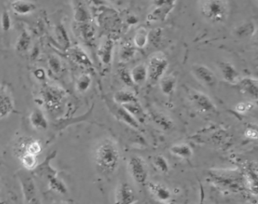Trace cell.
<instances>
[{
  "mask_svg": "<svg viewBox=\"0 0 258 204\" xmlns=\"http://www.w3.org/2000/svg\"><path fill=\"white\" fill-rule=\"evenodd\" d=\"M218 68L221 73L222 77L227 83L230 84L236 85L241 79L240 73L236 68L230 62L222 61L218 62Z\"/></svg>",
  "mask_w": 258,
  "mask_h": 204,
  "instance_id": "cell-12",
  "label": "cell"
},
{
  "mask_svg": "<svg viewBox=\"0 0 258 204\" xmlns=\"http://www.w3.org/2000/svg\"><path fill=\"white\" fill-rule=\"evenodd\" d=\"M71 56L73 61H75L78 65H83V67H86V68H92L93 67L91 61H90L89 57L85 53L84 51L79 47H75L71 51Z\"/></svg>",
  "mask_w": 258,
  "mask_h": 204,
  "instance_id": "cell-29",
  "label": "cell"
},
{
  "mask_svg": "<svg viewBox=\"0 0 258 204\" xmlns=\"http://www.w3.org/2000/svg\"><path fill=\"white\" fill-rule=\"evenodd\" d=\"M65 92L62 89L47 85L42 89V97L49 112H57L65 98Z\"/></svg>",
  "mask_w": 258,
  "mask_h": 204,
  "instance_id": "cell-5",
  "label": "cell"
},
{
  "mask_svg": "<svg viewBox=\"0 0 258 204\" xmlns=\"http://www.w3.org/2000/svg\"><path fill=\"white\" fill-rule=\"evenodd\" d=\"M240 91L244 95L250 98L251 99L257 101L258 95V79L252 76L241 77L239 81L237 83Z\"/></svg>",
  "mask_w": 258,
  "mask_h": 204,
  "instance_id": "cell-11",
  "label": "cell"
},
{
  "mask_svg": "<svg viewBox=\"0 0 258 204\" xmlns=\"http://www.w3.org/2000/svg\"><path fill=\"white\" fill-rule=\"evenodd\" d=\"M19 156L25 153H28L31 155H40L43 150L42 144L40 141L33 138H26L22 141L20 146H19Z\"/></svg>",
  "mask_w": 258,
  "mask_h": 204,
  "instance_id": "cell-19",
  "label": "cell"
},
{
  "mask_svg": "<svg viewBox=\"0 0 258 204\" xmlns=\"http://www.w3.org/2000/svg\"><path fill=\"white\" fill-rule=\"evenodd\" d=\"M137 48L134 46L133 44L126 42L121 45L119 49V59L121 62L126 63L132 60L134 58Z\"/></svg>",
  "mask_w": 258,
  "mask_h": 204,
  "instance_id": "cell-25",
  "label": "cell"
},
{
  "mask_svg": "<svg viewBox=\"0 0 258 204\" xmlns=\"http://www.w3.org/2000/svg\"><path fill=\"white\" fill-rule=\"evenodd\" d=\"M137 194L134 188L128 182H122L118 186L114 204H135L138 202Z\"/></svg>",
  "mask_w": 258,
  "mask_h": 204,
  "instance_id": "cell-10",
  "label": "cell"
},
{
  "mask_svg": "<svg viewBox=\"0 0 258 204\" xmlns=\"http://www.w3.org/2000/svg\"><path fill=\"white\" fill-rule=\"evenodd\" d=\"M14 110L12 97L5 88L0 87V120L10 114Z\"/></svg>",
  "mask_w": 258,
  "mask_h": 204,
  "instance_id": "cell-15",
  "label": "cell"
},
{
  "mask_svg": "<svg viewBox=\"0 0 258 204\" xmlns=\"http://www.w3.org/2000/svg\"><path fill=\"white\" fill-rule=\"evenodd\" d=\"M102 23L105 28L113 30L120 28L121 22L120 17L117 15V13L113 11H108L105 15H103V18H102Z\"/></svg>",
  "mask_w": 258,
  "mask_h": 204,
  "instance_id": "cell-27",
  "label": "cell"
},
{
  "mask_svg": "<svg viewBox=\"0 0 258 204\" xmlns=\"http://www.w3.org/2000/svg\"><path fill=\"white\" fill-rule=\"evenodd\" d=\"M94 160L98 170L103 174L115 173L121 162V152L117 143L111 138L103 140L95 150Z\"/></svg>",
  "mask_w": 258,
  "mask_h": 204,
  "instance_id": "cell-1",
  "label": "cell"
},
{
  "mask_svg": "<svg viewBox=\"0 0 258 204\" xmlns=\"http://www.w3.org/2000/svg\"><path fill=\"white\" fill-rule=\"evenodd\" d=\"M257 25L252 21H248L238 25L234 29V34L239 38H248L255 36Z\"/></svg>",
  "mask_w": 258,
  "mask_h": 204,
  "instance_id": "cell-21",
  "label": "cell"
},
{
  "mask_svg": "<svg viewBox=\"0 0 258 204\" xmlns=\"http://www.w3.org/2000/svg\"><path fill=\"white\" fill-rule=\"evenodd\" d=\"M188 97L192 106L202 113H213L217 112V106L211 98L206 93L195 90L188 89Z\"/></svg>",
  "mask_w": 258,
  "mask_h": 204,
  "instance_id": "cell-4",
  "label": "cell"
},
{
  "mask_svg": "<svg viewBox=\"0 0 258 204\" xmlns=\"http://www.w3.org/2000/svg\"><path fill=\"white\" fill-rule=\"evenodd\" d=\"M10 7L14 13L20 16L30 15L37 9V5L30 0H13Z\"/></svg>",
  "mask_w": 258,
  "mask_h": 204,
  "instance_id": "cell-13",
  "label": "cell"
},
{
  "mask_svg": "<svg viewBox=\"0 0 258 204\" xmlns=\"http://www.w3.org/2000/svg\"><path fill=\"white\" fill-rule=\"evenodd\" d=\"M30 124L33 128L38 130H46L48 128L49 123L45 115L39 108H35L30 113Z\"/></svg>",
  "mask_w": 258,
  "mask_h": 204,
  "instance_id": "cell-22",
  "label": "cell"
},
{
  "mask_svg": "<svg viewBox=\"0 0 258 204\" xmlns=\"http://www.w3.org/2000/svg\"><path fill=\"white\" fill-rule=\"evenodd\" d=\"M49 66L52 73L58 74L61 71L62 65L58 58L55 56H52L49 59Z\"/></svg>",
  "mask_w": 258,
  "mask_h": 204,
  "instance_id": "cell-38",
  "label": "cell"
},
{
  "mask_svg": "<svg viewBox=\"0 0 258 204\" xmlns=\"http://www.w3.org/2000/svg\"><path fill=\"white\" fill-rule=\"evenodd\" d=\"M49 163H50V161H49L48 158L46 159L45 163L40 165V171L45 175L47 180H48L49 186H50V188L52 190L58 193V194L65 195L68 193V190L66 185L64 184L63 181L57 177L56 171L53 168L51 167Z\"/></svg>",
  "mask_w": 258,
  "mask_h": 204,
  "instance_id": "cell-7",
  "label": "cell"
},
{
  "mask_svg": "<svg viewBox=\"0 0 258 204\" xmlns=\"http://www.w3.org/2000/svg\"><path fill=\"white\" fill-rule=\"evenodd\" d=\"M128 171L133 181L139 184L146 182L149 176L147 163L142 157L132 156L128 161Z\"/></svg>",
  "mask_w": 258,
  "mask_h": 204,
  "instance_id": "cell-6",
  "label": "cell"
},
{
  "mask_svg": "<svg viewBox=\"0 0 258 204\" xmlns=\"http://www.w3.org/2000/svg\"><path fill=\"white\" fill-rule=\"evenodd\" d=\"M148 189L155 198L161 202L166 203L171 199V191L163 184L150 181L148 182Z\"/></svg>",
  "mask_w": 258,
  "mask_h": 204,
  "instance_id": "cell-16",
  "label": "cell"
},
{
  "mask_svg": "<svg viewBox=\"0 0 258 204\" xmlns=\"http://www.w3.org/2000/svg\"><path fill=\"white\" fill-rule=\"evenodd\" d=\"M168 60L163 52H157L151 55L148 62V80L151 83H158L167 73L168 69Z\"/></svg>",
  "mask_w": 258,
  "mask_h": 204,
  "instance_id": "cell-3",
  "label": "cell"
},
{
  "mask_svg": "<svg viewBox=\"0 0 258 204\" xmlns=\"http://www.w3.org/2000/svg\"><path fill=\"white\" fill-rule=\"evenodd\" d=\"M0 188H1V185H0Z\"/></svg>",
  "mask_w": 258,
  "mask_h": 204,
  "instance_id": "cell-44",
  "label": "cell"
},
{
  "mask_svg": "<svg viewBox=\"0 0 258 204\" xmlns=\"http://www.w3.org/2000/svg\"><path fill=\"white\" fill-rule=\"evenodd\" d=\"M132 44L136 48L142 49L149 44V30L144 27H140L136 30L133 37Z\"/></svg>",
  "mask_w": 258,
  "mask_h": 204,
  "instance_id": "cell-28",
  "label": "cell"
},
{
  "mask_svg": "<svg viewBox=\"0 0 258 204\" xmlns=\"http://www.w3.org/2000/svg\"><path fill=\"white\" fill-rule=\"evenodd\" d=\"M109 108L110 109L112 110L113 113H114L120 120L129 125V126L132 127V128H139V123L138 122V120H136L124 107L118 105V104L114 103V101H113V105L111 104V105H109Z\"/></svg>",
  "mask_w": 258,
  "mask_h": 204,
  "instance_id": "cell-14",
  "label": "cell"
},
{
  "mask_svg": "<svg viewBox=\"0 0 258 204\" xmlns=\"http://www.w3.org/2000/svg\"><path fill=\"white\" fill-rule=\"evenodd\" d=\"M245 136L249 139L256 140L258 138V132L254 129H248L245 131Z\"/></svg>",
  "mask_w": 258,
  "mask_h": 204,
  "instance_id": "cell-41",
  "label": "cell"
},
{
  "mask_svg": "<svg viewBox=\"0 0 258 204\" xmlns=\"http://www.w3.org/2000/svg\"><path fill=\"white\" fill-rule=\"evenodd\" d=\"M114 46V41L111 39H107L99 49L98 55L100 60L105 66H109L112 62Z\"/></svg>",
  "mask_w": 258,
  "mask_h": 204,
  "instance_id": "cell-17",
  "label": "cell"
},
{
  "mask_svg": "<svg viewBox=\"0 0 258 204\" xmlns=\"http://www.w3.org/2000/svg\"><path fill=\"white\" fill-rule=\"evenodd\" d=\"M199 11L204 19L216 24L227 22L230 15L228 0H200Z\"/></svg>",
  "mask_w": 258,
  "mask_h": 204,
  "instance_id": "cell-2",
  "label": "cell"
},
{
  "mask_svg": "<svg viewBox=\"0 0 258 204\" xmlns=\"http://www.w3.org/2000/svg\"><path fill=\"white\" fill-rule=\"evenodd\" d=\"M92 83H93V80L89 73H82L78 77L75 83L77 91L79 93L86 92L88 90H90Z\"/></svg>",
  "mask_w": 258,
  "mask_h": 204,
  "instance_id": "cell-31",
  "label": "cell"
},
{
  "mask_svg": "<svg viewBox=\"0 0 258 204\" xmlns=\"http://www.w3.org/2000/svg\"><path fill=\"white\" fill-rule=\"evenodd\" d=\"M22 166L27 170H32L37 167V156L25 153L19 156Z\"/></svg>",
  "mask_w": 258,
  "mask_h": 204,
  "instance_id": "cell-33",
  "label": "cell"
},
{
  "mask_svg": "<svg viewBox=\"0 0 258 204\" xmlns=\"http://www.w3.org/2000/svg\"><path fill=\"white\" fill-rule=\"evenodd\" d=\"M0 25H1V28L4 31H8L12 27V19L11 16L8 12H2L1 15V20H0Z\"/></svg>",
  "mask_w": 258,
  "mask_h": 204,
  "instance_id": "cell-37",
  "label": "cell"
},
{
  "mask_svg": "<svg viewBox=\"0 0 258 204\" xmlns=\"http://www.w3.org/2000/svg\"><path fill=\"white\" fill-rule=\"evenodd\" d=\"M22 192L26 204H36L40 202V198L37 195V190L35 185L33 179L25 173L19 175Z\"/></svg>",
  "mask_w": 258,
  "mask_h": 204,
  "instance_id": "cell-9",
  "label": "cell"
},
{
  "mask_svg": "<svg viewBox=\"0 0 258 204\" xmlns=\"http://www.w3.org/2000/svg\"><path fill=\"white\" fill-rule=\"evenodd\" d=\"M121 106L124 107L136 120H138L139 123V120H144L145 117H146V114H145L143 109H142V106L139 104V101L132 102V103L127 104V105H121Z\"/></svg>",
  "mask_w": 258,
  "mask_h": 204,
  "instance_id": "cell-30",
  "label": "cell"
},
{
  "mask_svg": "<svg viewBox=\"0 0 258 204\" xmlns=\"http://www.w3.org/2000/svg\"><path fill=\"white\" fill-rule=\"evenodd\" d=\"M170 151L173 155L177 158H181V159H189L193 155V150L192 147L185 143L174 144L171 147Z\"/></svg>",
  "mask_w": 258,
  "mask_h": 204,
  "instance_id": "cell-24",
  "label": "cell"
},
{
  "mask_svg": "<svg viewBox=\"0 0 258 204\" xmlns=\"http://www.w3.org/2000/svg\"><path fill=\"white\" fill-rule=\"evenodd\" d=\"M164 30L161 27H156L149 30V44L153 45L155 48H161L164 44Z\"/></svg>",
  "mask_w": 258,
  "mask_h": 204,
  "instance_id": "cell-26",
  "label": "cell"
},
{
  "mask_svg": "<svg viewBox=\"0 0 258 204\" xmlns=\"http://www.w3.org/2000/svg\"><path fill=\"white\" fill-rule=\"evenodd\" d=\"M30 44H31V37H30L27 32H22L17 40L15 49L20 53L26 52L30 47Z\"/></svg>",
  "mask_w": 258,
  "mask_h": 204,
  "instance_id": "cell-32",
  "label": "cell"
},
{
  "mask_svg": "<svg viewBox=\"0 0 258 204\" xmlns=\"http://www.w3.org/2000/svg\"><path fill=\"white\" fill-rule=\"evenodd\" d=\"M113 101L118 105H124L138 101V98L132 91L128 90H121L114 93Z\"/></svg>",
  "mask_w": 258,
  "mask_h": 204,
  "instance_id": "cell-23",
  "label": "cell"
},
{
  "mask_svg": "<svg viewBox=\"0 0 258 204\" xmlns=\"http://www.w3.org/2000/svg\"><path fill=\"white\" fill-rule=\"evenodd\" d=\"M254 104L252 101H248V102H241L238 103L235 107L237 112L238 113H245L246 112H249L251 110L253 109Z\"/></svg>",
  "mask_w": 258,
  "mask_h": 204,
  "instance_id": "cell-39",
  "label": "cell"
},
{
  "mask_svg": "<svg viewBox=\"0 0 258 204\" xmlns=\"http://www.w3.org/2000/svg\"><path fill=\"white\" fill-rule=\"evenodd\" d=\"M160 89L166 96H171L177 88V80L175 75L166 73L158 82Z\"/></svg>",
  "mask_w": 258,
  "mask_h": 204,
  "instance_id": "cell-20",
  "label": "cell"
},
{
  "mask_svg": "<svg viewBox=\"0 0 258 204\" xmlns=\"http://www.w3.org/2000/svg\"><path fill=\"white\" fill-rule=\"evenodd\" d=\"M153 164L155 167L162 173H167L170 169L168 161L162 155H156L153 158Z\"/></svg>",
  "mask_w": 258,
  "mask_h": 204,
  "instance_id": "cell-34",
  "label": "cell"
},
{
  "mask_svg": "<svg viewBox=\"0 0 258 204\" xmlns=\"http://www.w3.org/2000/svg\"><path fill=\"white\" fill-rule=\"evenodd\" d=\"M192 74L199 83L206 87H214L217 83V77L213 70L202 64H194L191 68Z\"/></svg>",
  "mask_w": 258,
  "mask_h": 204,
  "instance_id": "cell-8",
  "label": "cell"
},
{
  "mask_svg": "<svg viewBox=\"0 0 258 204\" xmlns=\"http://www.w3.org/2000/svg\"><path fill=\"white\" fill-rule=\"evenodd\" d=\"M118 75H119L120 79L121 81L126 84L128 87H132L133 83H132V80H131L130 73L129 70H128L126 68H121L118 70Z\"/></svg>",
  "mask_w": 258,
  "mask_h": 204,
  "instance_id": "cell-36",
  "label": "cell"
},
{
  "mask_svg": "<svg viewBox=\"0 0 258 204\" xmlns=\"http://www.w3.org/2000/svg\"><path fill=\"white\" fill-rule=\"evenodd\" d=\"M178 0H152V8L155 7L167 6V5H175Z\"/></svg>",
  "mask_w": 258,
  "mask_h": 204,
  "instance_id": "cell-40",
  "label": "cell"
},
{
  "mask_svg": "<svg viewBox=\"0 0 258 204\" xmlns=\"http://www.w3.org/2000/svg\"><path fill=\"white\" fill-rule=\"evenodd\" d=\"M152 116H153V120L155 123H157L159 126L165 127L167 130L170 127H171V120H169L168 118L164 116L163 113H160V112H154L152 113Z\"/></svg>",
  "mask_w": 258,
  "mask_h": 204,
  "instance_id": "cell-35",
  "label": "cell"
},
{
  "mask_svg": "<svg viewBox=\"0 0 258 204\" xmlns=\"http://www.w3.org/2000/svg\"><path fill=\"white\" fill-rule=\"evenodd\" d=\"M105 1L110 2V3H114V2H116L117 0H105Z\"/></svg>",
  "mask_w": 258,
  "mask_h": 204,
  "instance_id": "cell-42",
  "label": "cell"
},
{
  "mask_svg": "<svg viewBox=\"0 0 258 204\" xmlns=\"http://www.w3.org/2000/svg\"><path fill=\"white\" fill-rule=\"evenodd\" d=\"M132 83L136 86L144 84L148 80L147 66L145 64L136 65L129 70Z\"/></svg>",
  "mask_w": 258,
  "mask_h": 204,
  "instance_id": "cell-18",
  "label": "cell"
},
{
  "mask_svg": "<svg viewBox=\"0 0 258 204\" xmlns=\"http://www.w3.org/2000/svg\"><path fill=\"white\" fill-rule=\"evenodd\" d=\"M0 204H4L3 201H0Z\"/></svg>",
  "mask_w": 258,
  "mask_h": 204,
  "instance_id": "cell-43",
  "label": "cell"
}]
</instances>
